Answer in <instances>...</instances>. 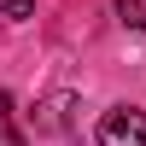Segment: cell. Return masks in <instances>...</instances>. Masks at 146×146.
Wrapping results in <instances>:
<instances>
[{
	"instance_id": "cell-2",
	"label": "cell",
	"mask_w": 146,
	"mask_h": 146,
	"mask_svg": "<svg viewBox=\"0 0 146 146\" xmlns=\"http://www.w3.org/2000/svg\"><path fill=\"white\" fill-rule=\"evenodd\" d=\"M117 23L123 29H146V0H117Z\"/></svg>"
},
{
	"instance_id": "cell-5",
	"label": "cell",
	"mask_w": 146,
	"mask_h": 146,
	"mask_svg": "<svg viewBox=\"0 0 146 146\" xmlns=\"http://www.w3.org/2000/svg\"><path fill=\"white\" fill-rule=\"evenodd\" d=\"M35 0H0V18H29Z\"/></svg>"
},
{
	"instance_id": "cell-1",
	"label": "cell",
	"mask_w": 146,
	"mask_h": 146,
	"mask_svg": "<svg viewBox=\"0 0 146 146\" xmlns=\"http://www.w3.org/2000/svg\"><path fill=\"white\" fill-rule=\"evenodd\" d=\"M100 146H146V111L117 105L100 117Z\"/></svg>"
},
{
	"instance_id": "cell-4",
	"label": "cell",
	"mask_w": 146,
	"mask_h": 146,
	"mask_svg": "<svg viewBox=\"0 0 146 146\" xmlns=\"http://www.w3.org/2000/svg\"><path fill=\"white\" fill-rule=\"evenodd\" d=\"M64 105H70L64 94H53V100H47V129H64Z\"/></svg>"
},
{
	"instance_id": "cell-3",
	"label": "cell",
	"mask_w": 146,
	"mask_h": 146,
	"mask_svg": "<svg viewBox=\"0 0 146 146\" xmlns=\"http://www.w3.org/2000/svg\"><path fill=\"white\" fill-rule=\"evenodd\" d=\"M0 146H23L18 123H12V94H0Z\"/></svg>"
}]
</instances>
